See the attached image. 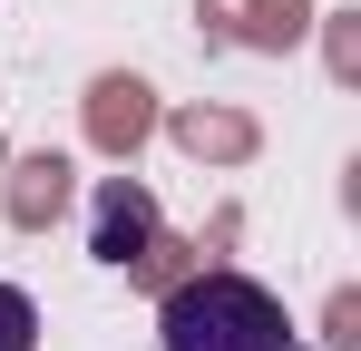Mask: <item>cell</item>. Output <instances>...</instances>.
<instances>
[{
    "label": "cell",
    "mask_w": 361,
    "mask_h": 351,
    "mask_svg": "<svg viewBox=\"0 0 361 351\" xmlns=\"http://www.w3.org/2000/svg\"><path fill=\"white\" fill-rule=\"evenodd\" d=\"M157 351H293V322L254 273H185L157 302Z\"/></svg>",
    "instance_id": "1"
},
{
    "label": "cell",
    "mask_w": 361,
    "mask_h": 351,
    "mask_svg": "<svg viewBox=\"0 0 361 351\" xmlns=\"http://www.w3.org/2000/svg\"><path fill=\"white\" fill-rule=\"evenodd\" d=\"M0 351H39V302L20 283H0Z\"/></svg>",
    "instance_id": "3"
},
{
    "label": "cell",
    "mask_w": 361,
    "mask_h": 351,
    "mask_svg": "<svg viewBox=\"0 0 361 351\" xmlns=\"http://www.w3.org/2000/svg\"><path fill=\"white\" fill-rule=\"evenodd\" d=\"M147 244H157V205H147V185H98V225H88V254H98V264H137V254H147Z\"/></svg>",
    "instance_id": "2"
}]
</instances>
